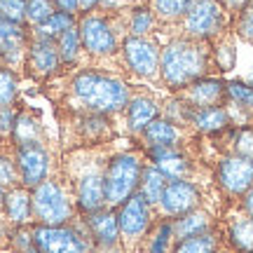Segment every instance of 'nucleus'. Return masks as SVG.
Returning <instances> with one entry per match:
<instances>
[{"label":"nucleus","instance_id":"8","mask_svg":"<svg viewBox=\"0 0 253 253\" xmlns=\"http://www.w3.org/2000/svg\"><path fill=\"white\" fill-rule=\"evenodd\" d=\"M115 213L120 225V244L125 249H134L145 242L148 232L153 230V207L141 192H134L122 207L115 209Z\"/></svg>","mask_w":253,"mask_h":253},{"label":"nucleus","instance_id":"32","mask_svg":"<svg viewBox=\"0 0 253 253\" xmlns=\"http://www.w3.org/2000/svg\"><path fill=\"white\" fill-rule=\"evenodd\" d=\"M218 251V237L213 235V230H209L204 235L188 237L176 242L171 253H216Z\"/></svg>","mask_w":253,"mask_h":253},{"label":"nucleus","instance_id":"38","mask_svg":"<svg viewBox=\"0 0 253 253\" xmlns=\"http://www.w3.org/2000/svg\"><path fill=\"white\" fill-rule=\"evenodd\" d=\"M237 33L253 42V0H249L244 7L239 9V17H237Z\"/></svg>","mask_w":253,"mask_h":253},{"label":"nucleus","instance_id":"43","mask_svg":"<svg viewBox=\"0 0 253 253\" xmlns=\"http://www.w3.org/2000/svg\"><path fill=\"white\" fill-rule=\"evenodd\" d=\"M101 2L103 0H80V9L82 14H89V12H96L101 7Z\"/></svg>","mask_w":253,"mask_h":253},{"label":"nucleus","instance_id":"28","mask_svg":"<svg viewBox=\"0 0 253 253\" xmlns=\"http://www.w3.org/2000/svg\"><path fill=\"white\" fill-rule=\"evenodd\" d=\"M192 0H150V9L157 17V21H183V17L188 14Z\"/></svg>","mask_w":253,"mask_h":253},{"label":"nucleus","instance_id":"15","mask_svg":"<svg viewBox=\"0 0 253 253\" xmlns=\"http://www.w3.org/2000/svg\"><path fill=\"white\" fill-rule=\"evenodd\" d=\"M199 202H202V195L192 181H169L157 207L167 218H178L199 209Z\"/></svg>","mask_w":253,"mask_h":253},{"label":"nucleus","instance_id":"16","mask_svg":"<svg viewBox=\"0 0 253 253\" xmlns=\"http://www.w3.org/2000/svg\"><path fill=\"white\" fill-rule=\"evenodd\" d=\"M82 225L87 230L89 239L94 246H103V249H115L120 244V225H118V213L115 209H101L94 211L89 216H82Z\"/></svg>","mask_w":253,"mask_h":253},{"label":"nucleus","instance_id":"19","mask_svg":"<svg viewBox=\"0 0 253 253\" xmlns=\"http://www.w3.org/2000/svg\"><path fill=\"white\" fill-rule=\"evenodd\" d=\"M148 157L169 181H188L192 164L178 148H148Z\"/></svg>","mask_w":253,"mask_h":253},{"label":"nucleus","instance_id":"47","mask_svg":"<svg viewBox=\"0 0 253 253\" xmlns=\"http://www.w3.org/2000/svg\"><path fill=\"white\" fill-rule=\"evenodd\" d=\"M216 253H227V251H216Z\"/></svg>","mask_w":253,"mask_h":253},{"label":"nucleus","instance_id":"23","mask_svg":"<svg viewBox=\"0 0 253 253\" xmlns=\"http://www.w3.org/2000/svg\"><path fill=\"white\" fill-rule=\"evenodd\" d=\"M26 143H45V129L40 125V120L33 118L28 110H19L17 125L9 138V145L17 148V145H26Z\"/></svg>","mask_w":253,"mask_h":253},{"label":"nucleus","instance_id":"18","mask_svg":"<svg viewBox=\"0 0 253 253\" xmlns=\"http://www.w3.org/2000/svg\"><path fill=\"white\" fill-rule=\"evenodd\" d=\"M2 216L9 227L33 225V204H31V190L24 185L5 190L2 197Z\"/></svg>","mask_w":253,"mask_h":253},{"label":"nucleus","instance_id":"42","mask_svg":"<svg viewBox=\"0 0 253 253\" xmlns=\"http://www.w3.org/2000/svg\"><path fill=\"white\" fill-rule=\"evenodd\" d=\"M242 211H244L246 216L253 218V188L246 192L244 197H242Z\"/></svg>","mask_w":253,"mask_h":253},{"label":"nucleus","instance_id":"10","mask_svg":"<svg viewBox=\"0 0 253 253\" xmlns=\"http://www.w3.org/2000/svg\"><path fill=\"white\" fill-rule=\"evenodd\" d=\"M160 54H162V49L153 38H122V45H120L122 63L126 66V71L138 75V78H155L160 73Z\"/></svg>","mask_w":253,"mask_h":253},{"label":"nucleus","instance_id":"24","mask_svg":"<svg viewBox=\"0 0 253 253\" xmlns=\"http://www.w3.org/2000/svg\"><path fill=\"white\" fill-rule=\"evenodd\" d=\"M173 223V237L181 242V239H188V237H197L204 235L211 230V216L202 209H195L185 216H178L171 220Z\"/></svg>","mask_w":253,"mask_h":253},{"label":"nucleus","instance_id":"6","mask_svg":"<svg viewBox=\"0 0 253 253\" xmlns=\"http://www.w3.org/2000/svg\"><path fill=\"white\" fill-rule=\"evenodd\" d=\"M31 239L38 253H91L94 242L84 225H31Z\"/></svg>","mask_w":253,"mask_h":253},{"label":"nucleus","instance_id":"26","mask_svg":"<svg viewBox=\"0 0 253 253\" xmlns=\"http://www.w3.org/2000/svg\"><path fill=\"white\" fill-rule=\"evenodd\" d=\"M169 185V178L164 176L155 164L150 167H145L143 169V176H141V185H138V192L145 197V202L150 204V207H157L160 204V199H162V192L164 188Z\"/></svg>","mask_w":253,"mask_h":253},{"label":"nucleus","instance_id":"5","mask_svg":"<svg viewBox=\"0 0 253 253\" xmlns=\"http://www.w3.org/2000/svg\"><path fill=\"white\" fill-rule=\"evenodd\" d=\"M143 160L138 153H118L108 155L106 171H103V192L106 207L118 209L134 192H138L141 176H143Z\"/></svg>","mask_w":253,"mask_h":253},{"label":"nucleus","instance_id":"33","mask_svg":"<svg viewBox=\"0 0 253 253\" xmlns=\"http://www.w3.org/2000/svg\"><path fill=\"white\" fill-rule=\"evenodd\" d=\"M19 96V73L9 66H0V108L17 106Z\"/></svg>","mask_w":253,"mask_h":253},{"label":"nucleus","instance_id":"39","mask_svg":"<svg viewBox=\"0 0 253 253\" xmlns=\"http://www.w3.org/2000/svg\"><path fill=\"white\" fill-rule=\"evenodd\" d=\"M213 59H216L220 71H232V66H235V47H232V42L230 40L220 42L213 49Z\"/></svg>","mask_w":253,"mask_h":253},{"label":"nucleus","instance_id":"29","mask_svg":"<svg viewBox=\"0 0 253 253\" xmlns=\"http://www.w3.org/2000/svg\"><path fill=\"white\" fill-rule=\"evenodd\" d=\"M78 26V17H71V14H63V12H54L52 17L47 19L45 24H40L38 28H31L33 36L40 38H49V40H56V38L66 33L68 28Z\"/></svg>","mask_w":253,"mask_h":253},{"label":"nucleus","instance_id":"31","mask_svg":"<svg viewBox=\"0 0 253 253\" xmlns=\"http://www.w3.org/2000/svg\"><path fill=\"white\" fill-rule=\"evenodd\" d=\"M176 239L173 237V223L171 220H162L148 232L145 237V244H148V251L150 253H169L171 251V242Z\"/></svg>","mask_w":253,"mask_h":253},{"label":"nucleus","instance_id":"35","mask_svg":"<svg viewBox=\"0 0 253 253\" xmlns=\"http://www.w3.org/2000/svg\"><path fill=\"white\" fill-rule=\"evenodd\" d=\"M56 12L54 0H26V24L28 28H38Z\"/></svg>","mask_w":253,"mask_h":253},{"label":"nucleus","instance_id":"2","mask_svg":"<svg viewBox=\"0 0 253 253\" xmlns=\"http://www.w3.org/2000/svg\"><path fill=\"white\" fill-rule=\"evenodd\" d=\"M213 61V49L204 40L173 38L162 47L160 54V78L171 91H183L199 78H207Z\"/></svg>","mask_w":253,"mask_h":253},{"label":"nucleus","instance_id":"3","mask_svg":"<svg viewBox=\"0 0 253 253\" xmlns=\"http://www.w3.org/2000/svg\"><path fill=\"white\" fill-rule=\"evenodd\" d=\"M75 162H66V181L71 188L73 202L80 216H89L94 211L106 209V192H103V171L106 162L96 153L78 150L71 155Z\"/></svg>","mask_w":253,"mask_h":253},{"label":"nucleus","instance_id":"36","mask_svg":"<svg viewBox=\"0 0 253 253\" xmlns=\"http://www.w3.org/2000/svg\"><path fill=\"white\" fill-rule=\"evenodd\" d=\"M225 87H227V99L239 103L244 110H253V84L235 80V82H225Z\"/></svg>","mask_w":253,"mask_h":253},{"label":"nucleus","instance_id":"41","mask_svg":"<svg viewBox=\"0 0 253 253\" xmlns=\"http://www.w3.org/2000/svg\"><path fill=\"white\" fill-rule=\"evenodd\" d=\"M56 12H63V14H71V17H80V0H54Z\"/></svg>","mask_w":253,"mask_h":253},{"label":"nucleus","instance_id":"14","mask_svg":"<svg viewBox=\"0 0 253 253\" xmlns=\"http://www.w3.org/2000/svg\"><path fill=\"white\" fill-rule=\"evenodd\" d=\"M28 42H31V28L0 17V66H9L19 73V68H24L26 61Z\"/></svg>","mask_w":253,"mask_h":253},{"label":"nucleus","instance_id":"34","mask_svg":"<svg viewBox=\"0 0 253 253\" xmlns=\"http://www.w3.org/2000/svg\"><path fill=\"white\" fill-rule=\"evenodd\" d=\"M21 185L19 181V169L17 162H14V153L9 145H2L0 148V188L9 190V188H17Z\"/></svg>","mask_w":253,"mask_h":253},{"label":"nucleus","instance_id":"13","mask_svg":"<svg viewBox=\"0 0 253 253\" xmlns=\"http://www.w3.org/2000/svg\"><path fill=\"white\" fill-rule=\"evenodd\" d=\"M218 185L232 197H244L253 188V162L244 155H227L218 162Z\"/></svg>","mask_w":253,"mask_h":253},{"label":"nucleus","instance_id":"11","mask_svg":"<svg viewBox=\"0 0 253 253\" xmlns=\"http://www.w3.org/2000/svg\"><path fill=\"white\" fill-rule=\"evenodd\" d=\"M14 162L19 169V181L28 190H33L52 176V155L45 143H26L12 148Z\"/></svg>","mask_w":253,"mask_h":253},{"label":"nucleus","instance_id":"4","mask_svg":"<svg viewBox=\"0 0 253 253\" xmlns=\"http://www.w3.org/2000/svg\"><path fill=\"white\" fill-rule=\"evenodd\" d=\"M31 204H33V225H68L78 213L73 202L68 183L56 176L31 190Z\"/></svg>","mask_w":253,"mask_h":253},{"label":"nucleus","instance_id":"21","mask_svg":"<svg viewBox=\"0 0 253 253\" xmlns=\"http://www.w3.org/2000/svg\"><path fill=\"white\" fill-rule=\"evenodd\" d=\"M145 148H176L181 141V129L176 122H171L169 118L153 120L150 125L145 126V131L141 134Z\"/></svg>","mask_w":253,"mask_h":253},{"label":"nucleus","instance_id":"25","mask_svg":"<svg viewBox=\"0 0 253 253\" xmlns=\"http://www.w3.org/2000/svg\"><path fill=\"white\" fill-rule=\"evenodd\" d=\"M129 14L125 19V26L129 31V36H138V38H145L148 33H153L155 26H157V17L153 14L150 5H131L126 9Z\"/></svg>","mask_w":253,"mask_h":253},{"label":"nucleus","instance_id":"27","mask_svg":"<svg viewBox=\"0 0 253 253\" xmlns=\"http://www.w3.org/2000/svg\"><path fill=\"white\" fill-rule=\"evenodd\" d=\"M227 237L239 253H253V218L246 213L237 216L227 227Z\"/></svg>","mask_w":253,"mask_h":253},{"label":"nucleus","instance_id":"17","mask_svg":"<svg viewBox=\"0 0 253 253\" xmlns=\"http://www.w3.org/2000/svg\"><path fill=\"white\" fill-rule=\"evenodd\" d=\"M223 99H227V87L223 80L218 78H199L197 82H192L190 87L181 91V101L188 108H211V106H220Z\"/></svg>","mask_w":253,"mask_h":253},{"label":"nucleus","instance_id":"40","mask_svg":"<svg viewBox=\"0 0 253 253\" xmlns=\"http://www.w3.org/2000/svg\"><path fill=\"white\" fill-rule=\"evenodd\" d=\"M235 153L244 155L253 162V129H242L235 138Z\"/></svg>","mask_w":253,"mask_h":253},{"label":"nucleus","instance_id":"45","mask_svg":"<svg viewBox=\"0 0 253 253\" xmlns=\"http://www.w3.org/2000/svg\"><path fill=\"white\" fill-rule=\"evenodd\" d=\"M28 253H38V251H36V249H33V246H31V249H28Z\"/></svg>","mask_w":253,"mask_h":253},{"label":"nucleus","instance_id":"44","mask_svg":"<svg viewBox=\"0 0 253 253\" xmlns=\"http://www.w3.org/2000/svg\"><path fill=\"white\" fill-rule=\"evenodd\" d=\"M2 197H5V190L0 188V218H5L2 216Z\"/></svg>","mask_w":253,"mask_h":253},{"label":"nucleus","instance_id":"30","mask_svg":"<svg viewBox=\"0 0 253 253\" xmlns=\"http://www.w3.org/2000/svg\"><path fill=\"white\" fill-rule=\"evenodd\" d=\"M56 47H59V56H61V63L63 68L66 66H73V63L78 61V56L82 52V40H80V31L78 26L68 28L66 33L56 38Z\"/></svg>","mask_w":253,"mask_h":253},{"label":"nucleus","instance_id":"37","mask_svg":"<svg viewBox=\"0 0 253 253\" xmlns=\"http://www.w3.org/2000/svg\"><path fill=\"white\" fill-rule=\"evenodd\" d=\"M0 17L9 19L14 24H26V0H0Z\"/></svg>","mask_w":253,"mask_h":253},{"label":"nucleus","instance_id":"46","mask_svg":"<svg viewBox=\"0 0 253 253\" xmlns=\"http://www.w3.org/2000/svg\"><path fill=\"white\" fill-rule=\"evenodd\" d=\"M0 145H2V134H0Z\"/></svg>","mask_w":253,"mask_h":253},{"label":"nucleus","instance_id":"1","mask_svg":"<svg viewBox=\"0 0 253 253\" xmlns=\"http://www.w3.org/2000/svg\"><path fill=\"white\" fill-rule=\"evenodd\" d=\"M68 91L82 106V113L103 115V118L122 113L131 99V89L125 80H120L110 73L94 71V68L75 73L68 82Z\"/></svg>","mask_w":253,"mask_h":253},{"label":"nucleus","instance_id":"9","mask_svg":"<svg viewBox=\"0 0 253 253\" xmlns=\"http://www.w3.org/2000/svg\"><path fill=\"white\" fill-rule=\"evenodd\" d=\"M227 21V9L220 0H192L188 14L183 17V31L192 40H204L223 33Z\"/></svg>","mask_w":253,"mask_h":253},{"label":"nucleus","instance_id":"22","mask_svg":"<svg viewBox=\"0 0 253 253\" xmlns=\"http://www.w3.org/2000/svg\"><path fill=\"white\" fill-rule=\"evenodd\" d=\"M190 125H195V129H199L202 134H216L232 125V118H230L227 108L211 106V108L190 110Z\"/></svg>","mask_w":253,"mask_h":253},{"label":"nucleus","instance_id":"7","mask_svg":"<svg viewBox=\"0 0 253 253\" xmlns=\"http://www.w3.org/2000/svg\"><path fill=\"white\" fill-rule=\"evenodd\" d=\"M78 31L82 40V52H87L94 59H108L120 54L122 40L118 36V28L110 14H80L78 17Z\"/></svg>","mask_w":253,"mask_h":253},{"label":"nucleus","instance_id":"12","mask_svg":"<svg viewBox=\"0 0 253 253\" xmlns=\"http://www.w3.org/2000/svg\"><path fill=\"white\" fill-rule=\"evenodd\" d=\"M24 68H26V73L31 78H36V80H49V78H54L56 73L63 68L56 40L40 38V36H33V33H31V42H28Z\"/></svg>","mask_w":253,"mask_h":253},{"label":"nucleus","instance_id":"20","mask_svg":"<svg viewBox=\"0 0 253 253\" xmlns=\"http://www.w3.org/2000/svg\"><path fill=\"white\" fill-rule=\"evenodd\" d=\"M157 118H160V106H157V101L150 99V96H143V94L131 96L129 103H126V108H125L126 129H129L131 134L141 136L145 131V126Z\"/></svg>","mask_w":253,"mask_h":253}]
</instances>
